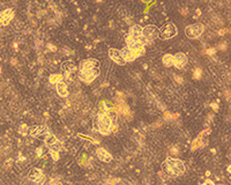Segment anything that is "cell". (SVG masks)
<instances>
[{
  "mask_svg": "<svg viewBox=\"0 0 231 185\" xmlns=\"http://www.w3.org/2000/svg\"><path fill=\"white\" fill-rule=\"evenodd\" d=\"M162 171L168 177H178L185 173V164L178 159L168 157L167 161L162 164Z\"/></svg>",
  "mask_w": 231,
  "mask_h": 185,
  "instance_id": "obj_1",
  "label": "cell"
},
{
  "mask_svg": "<svg viewBox=\"0 0 231 185\" xmlns=\"http://www.w3.org/2000/svg\"><path fill=\"white\" fill-rule=\"evenodd\" d=\"M94 126L95 129L97 127V131L101 133V134H103V135H106L111 129H112V121L111 119L109 118V116L106 115V112H101L98 116H97V118H95L94 120Z\"/></svg>",
  "mask_w": 231,
  "mask_h": 185,
  "instance_id": "obj_2",
  "label": "cell"
},
{
  "mask_svg": "<svg viewBox=\"0 0 231 185\" xmlns=\"http://www.w3.org/2000/svg\"><path fill=\"white\" fill-rule=\"evenodd\" d=\"M203 30H205V26L202 23H194V24L187 26L185 28V34H186L187 37L192 38V39H195V38H199L202 35Z\"/></svg>",
  "mask_w": 231,
  "mask_h": 185,
  "instance_id": "obj_3",
  "label": "cell"
},
{
  "mask_svg": "<svg viewBox=\"0 0 231 185\" xmlns=\"http://www.w3.org/2000/svg\"><path fill=\"white\" fill-rule=\"evenodd\" d=\"M177 34H178V31H177L176 26H175L173 23H167L164 27L161 28V30H159V36H158V37H159L161 39H170V38L175 37Z\"/></svg>",
  "mask_w": 231,
  "mask_h": 185,
  "instance_id": "obj_4",
  "label": "cell"
},
{
  "mask_svg": "<svg viewBox=\"0 0 231 185\" xmlns=\"http://www.w3.org/2000/svg\"><path fill=\"white\" fill-rule=\"evenodd\" d=\"M99 73H101L99 72V67H95V68L90 69V71H82V69H80L79 78H80V80H82L84 82L90 83V82H93L95 79L99 75Z\"/></svg>",
  "mask_w": 231,
  "mask_h": 185,
  "instance_id": "obj_5",
  "label": "cell"
},
{
  "mask_svg": "<svg viewBox=\"0 0 231 185\" xmlns=\"http://www.w3.org/2000/svg\"><path fill=\"white\" fill-rule=\"evenodd\" d=\"M142 36L147 39L148 42H151V41L156 39L158 36H159V30H158L157 27H155L153 24H149V26H146L143 28Z\"/></svg>",
  "mask_w": 231,
  "mask_h": 185,
  "instance_id": "obj_6",
  "label": "cell"
},
{
  "mask_svg": "<svg viewBox=\"0 0 231 185\" xmlns=\"http://www.w3.org/2000/svg\"><path fill=\"white\" fill-rule=\"evenodd\" d=\"M189 59H187V56L183 52H178L173 56V65L176 66L178 69H183L186 64H187Z\"/></svg>",
  "mask_w": 231,
  "mask_h": 185,
  "instance_id": "obj_7",
  "label": "cell"
},
{
  "mask_svg": "<svg viewBox=\"0 0 231 185\" xmlns=\"http://www.w3.org/2000/svg\"><path fill=\"white\" fill-rule=\"evenodd\" d=\"M109 57L111 58V60H112V61H115L116 64H118V65L124 66L125 64H126V61H125V60H124V58L121 57L120 51H119V50H117V49H113V48L109 49Z\"/></svg>",
  "mask_w": 231,
  "mask_h": 185,
  "instance_id": "obj_8",
  "label": "cell"
},
{
  "mask_svg": "<svg viewBox=\"0 0 231 185\" xmlns=\"http://www.w3.org/2000/svg\"><path fill=\"white\" fill-rule=\"evenodd\" d=\"M95 67H99V61L96 59H86L83 61H81L80 64V69L82 71H90Z\"/></svg>",
  "mask_w": 231,
  "mask_h": 185,
  "instance_id": "obj_9",
  "label": "cell"
},
{
  "mask_svg": "<svg viewBox=\"0 0 231 185\" xmlns=\"http://www.w3.org/2000/svg\"><path fill=\"white\" fill-rule=\"evenodd\" d=\"M14 14H15V12H14L13 8H7V10L1 12V24L2 26L10 24L12 19L14 18Z\"/></svg>",
  "mask_w": 231,
  "mask_h": 185,
  "instance_id": "obj_10",
  "label": "cell"
},
{
  "mask_svg": "<svg viewBox=\"0 0 231 185\" xmlns=\"http://www.w3.org/2000/svg\"><path fill=\"white\" fill-rule=\"evenodd\" d=\"M96 154H97V157L102 161V162H110L112 156L109 152H106V149L102 148V147H98L96 149Z\"/></svg>",
  "mask_w": 231,
  "mask_h": 185,
  "instance_id": "obj_11",
  "label": "cell"
},
{
  "mask_svg": "<svg viewBox=\"0 0 231 185\" xmlns=\"http://www.w3.org/2000/svg\"><path fill=\"white\" fill-rule=\"evenodd\" d=\"M142 33H143V28L140 24H133L129 28V36L133 37V38L139 39L142 36Z\"/></svg>",
  "mask_w": 231,
  "mask_h": 185,
  "instance_id": "obj_12",
  "label": "cell"
},
{
  "mask_svg": "<svg viewBox=\"0 0 231 185\" xmlns=\"http://www.w3.org/2000/svg\"><path fill=\"white\" fill-rule=\"evenodd\" d=\"M61 69L65 74H74L75 71H76V66L73 61L71 60H67V61H64L63 65H61Z\"/></svg>",
  "mask_w": 231,
  "mask_h": 185,
  "instance_id": "obj_13",
  "label": "cell"
},
{
  "mask_svg": "<svg viewBox=\"0 0 231 185\" xmlns=\"http://www.w3.org/2000/svg\"><path fill=\"white\" fill-rule=\"evenodd\" d=\"M120 53H121V57L124 58L125 61H133L134 59H137V56L135 53L129 49V48H124L123 50H120Z\"/></svg>",
  "mask_w": 231,
  "mask_h": 185,
  "instance_id": "obj_14",
  "label": "cell"
},
{
  "mask_svg": "<svg viewBox=\"0 0 231 185\" xmlns=\"http://www.w3.org/2000/svg\"><path fill=\"white\" fill-rule=\"evenodd\" d=\"M57 93L60 97H66L68 95V90H67V85L64 82V81H60L57 83Z\"/></svg>",
  "mask_w": 231,
  "mask_h": 185,
  "instance_id": "obj_15",
  "label": "cell"
},
{
  "mask_svg": "<svg viewBox=\"0 0 231 185\" xmlns=\"http://www.w3.org/2000/svg\"><path fill=\"white\" fill-rule=\"evenodd\" d=\"M43 176V173L41 169H38V168H32L30 169V171H29V174H28V178L32 181V182H35L36 179H38L39 177H42Z\"/></svg>",
  "mask_w": 231,
  "mask_h": 185,
  "instance_id": "obj_16",
  "label": "cell"
},
{
  "mask_svg": "<svg viewBox=\"0 0 231 185\" xmlns=\"http://www.w3.org/2000/svg\"><path fill=\"white\" fill-rule=\"evenodd\" d=\"M105 112H106V115L109 116V118L112 121V125L116 126V123H117V119H118V110L116 108H111V109L106 110Z\"/></svg>",
  "mask_w": 231,
  "mask_h": 185,
  "instance_id": "obj_17",
  "label": "cell"
},
{
  "mask_svg": "<svg viewBox=\"0 0 231 185\" xmlns=\"http://www.w3.org/2000/svg\"><path fill=\"white\" fill-rule=\"evenodd\" d=\"M162 63H163V65L165 66V67H171V66L173 65V56L170 55V53L164 55L163 58H162Z\"/></svg>",
  "mask_w": 231,
  "mask_h": 185,
  "instance_id": "obj_18",
  "label": "cell"
},
{
  "mask_svg": "<svg viewBox=\"0 0 231 185\" xmlns=\"http://www.w3.org/2000/svg\"><path fill=\"white\" fill-rule=\"evenodd\" d=\"M49 148H50V152H60V149H61V147H63V143L59 141L58 139H56L50 145V146H48Z\"/></svg>",
  "mask_w": 231,
  "mask_h": 185,
  "instance_id": "obj_19",
  "label": "cell"
},
{
  "mask_svg": "<svg viewBox=\"0 0 231 185\" xmlns=\"http://www.w3.org/2000/svg\"><path fill=\"white\" fill-rule=\"evenodd\" d=\"M29 134L34 138H38L39 137V125H34L31 127H29Z\"/></svg>",
  "mask_w": 231,
  "mask_h": 185,
  "instance_id": "obj_20",
  "label": "cell"
},
{
  "mask_svg": "<svg viewBox=\"0 0 231 185\" xmlns=\"http://www.w3.org/2000/svg\"><path fill=\"white\" fill-rule=\"evenodd\" d=\"M63 74H52L50 76V83H58L60 81H63Z\"/></svg>",
  "mask_w": 231,
  "mask_h": 185,
  "instance_id": "obj_21",
  "label": "cell"
},
{
  "mask_svg": "<svg viewBox=\"0 0 231 185\" xmlns=\"http://www.w3.org/2000/svg\"><path fill=\"white\" fill-rule=\"evenodd\" d=\"M19 133L22 134V135H27L29 133V127L26 124H22V125H20V127H19Z\"/></svg>",
  "mask_w": 231,
  "mask_h": 185,
  "instance_id": "obj_22",
  "label": "cell"
},
{
  "mask_svg": "<svg viewBox=\"0 0 231 185\" xmlns=\"http://www.w3.org/2000/svg\"><path fill=\"white\" fill-rule=\"evenodd\" d=\"M118 13H119V15H120V16H123L124 19H125V18H127V12H126V10H125L124 7H119Z\"/></svg>",
  "mask_w": 231,
  "mask_h": 185,
  "instance_id": "obj_23",
  "label": "cell"
},
{
  "mask_svg": "<svg viewBox=\"0 0 231 185\" xmlns=\"http://www.w3.org/2000/svg\"><path fill=\"white\" fill-rule=\"evenodd\" d=\"M201 78V69L200 68H197L194 71V79H200Z\"/></svg>",
  "mask_w": 231,
  "mask_h": 185,
  "instance_id": "obj_24",
  "label": "cell"
},
{
  "mask_svg": "<svg viewBox=\"0 0 231 185\" xmlns=\"http://www.w3.org/2000/svg\"><path fill=\"white\" fill-rule=\"evenodd\" d=\"M145 53V46H142L141 49H139L137 52H135V56H137V57H140V56H142Z\"/></svg>",
  "mask_w": 231,
  "mask_h": 185,
  "instance_id": "obj_25",
  "label": "cell"
},
{
  "mask_svg": "<svg viewBox=\"0 0 231 185\" xmlns=\"http://www.w3.org/2000/svg\"><path fill=\"white\" fill-rule=\"evenodd\" d=\"M44 182H45V176H44V175H43L42 177H39L38 179H36V181H35V183H36V184H43Z\"/></svg>",
  "mask_w": 231,
  "mask_h": 185,
  "instance_id": "obj_26",
  "label": "cell"
},
{
  "mask_svg": "<svg viewBox=\"0 0 231 185\" xmlns=\"http://www.w3.org/2000/svg\"><path fill=\"white\" fill-rule=\"evenodd\" d=\"M51 156H52V159L54 161H58L59 160V154H58V152H51Z\"/></svg>",
  "mask_w": 231,
  "mask_h": 185,
  "instance_id": "obj_27",
  "label": "cell"
},
{
  "mask_svg": "<svg viewBox=\"0 0 231 185\" xmlns=\"http://www.w3.org/2000/svg\"><path fill=\"white\" fill-rule=\"evenodd\" d=\"M207 55H209V56H214L215 53H216V49H208L207 51Z\"/></svg>",
  "mask_w": 231,
  "mask_h": 185,
  "instance_id": "obj_28",
  "label": "cell"
},
{
  "mask_svg": "<svg viewBox=\"0 0 231 185\" xmlns=\"http://www.w3.org/2000/svg\"><path fill=\"white\" fill-rule=\"evenodd\" d=\"M48 49L51 50V51H57V48H56L53 44H50V43L48 44Z\"/></svg>",
  "mask_w": 231,
  "mask_h": 185,
  "instance_id": "obj_29",
  "label": "cell"
},
{
  "mask_svg": "<svg viewBox=\"0 0 231 185\" xmlns=\"http://www.w3.org/2000/svg\"><path fill=\"white\" fill-rule=\"evenodd\" d=\"M227 48V42H223V43H221L220 45H219V49L220 50H224Z\"/></svg>",
  "mask_w": 231,
  "mask_h": 185,
  "instance_id": "obj_30",
  "label": "cell"
},
{
  "mask_svg": "<svg viewBox=\"0 0 231 185\" xmlns=\"http://www.w3.org/2000/svg\"><path fill=\"white\" fill-rule=\"evenodd\" d=\"M210 107L215 110V111H217V110H219V105H217L216 103H211V104H210Z\"/></svg>",
  "mask_w": 231,
  "mask_h": 185,
  "instance_id": "obj_31",
  "label": "cell"
},
{
  "mask_svg": "<svg viewBox=\"0 0 231 185\" xmlns=\"http://www.w3.org/2000/svg\"><path fill=\"white\" fill-rule=\"evenodd\" d=\"M175 79L178 81L179 83H183V78H179V76H177V75H175Z\"/></svg>",
  "mask_w": 231,
  "mask_h": 185,
  "instance_id": "obj_32",
  "label": "cell"
},
{
  "mask_svg": "<svg viewBox=\"0 0 231 185\" xmlns=\"http://www.w3.org/2000/svg\"><path fill=\"white\" fill-rule=\"evenodd\" d=\"M203 184H210V185H214L215 183L213 182V181H210V179H207V181H205V183Z\"/></svg>",
  "mask_w": 231,
  "mask_h": 185,
  "instance_id": "obj_33",
  "label": "cell"
},
{
  "mask_svg": "<svg viewBox=\"0 0 231 185\" xmlns=\"http://www.w3.org/2000/svg\"><path fill=\"white\" fill-rule=\"evenodd\" d=\"M37 154H38V156H41L43 154V149H42V147H39L38 149H37Z\"/></svg>",
  "mask_w": 231,
  "mask_h": 185,
  "instance_id": "obj_34",
  "label": "cell"
},
{
  "mask_svg": "<svg viewBox=\"0 0 231 185\" xmlns=\"http://www.w3.org/2000/svg\"><path fill=\"white\" fill-rule=\"evenodd\" d=\"M64 52H65L66 55L68 56L69 53H71V50H68V49H64Z\"/></svg>",
  "mask_w": 231,
  "mask_h": 185,
  "instance_id": "obj_35",
  "label": "cell"
},
{
  "mask_svg": "<svg viewBox=\"0 0 231 185\" xmlns=\"http://www.w3.org/2000/svg\"><path fill=\"white\" fill-rule=\"evenodd\" d=\"M181 14H183V15H186V14H187V10H186V8H183V10H181Z\"/></svg>",
  "mask_w": 231,
  "mask_h": 185,
  "instance_id": "obj_36",
  "label": "cell"
},
{
  "mask_svg": "<svg viewBox=\"0 0 231 185\" xmlns=\"http://www.w3.org/2000/svg\"><path fill=\"white\" fill-rule=\"evenodd\" d=\"M171 152L173 153V154H177V153H178V149H176V148H171Z\"/></svg>",
  "mask_w": 231,
  "mask_h": 185,
  "instance_id": "obj_37",
  "label": "cell"
},
{
  "mask_svg": "<svg viewBox=\"0 0 231 185\" xmlns=\"http://www.w3.org/2000/svg\"><path fill=\"white\" fill-rule=\"evenodd\" d=\"M11 61H12V64H13V65H15V64L18 63V61H16V59H12Z\"/></svg>",
  "mask_w": 231,
  "mask_h": 185,
  "instance_id": "obj_38",
  "label": "cell"
},
{
  "mask_svg": "<svg viewBox=\"0 0 231 185\" xmlns=\"http://www.w3.org/2000/svg\"><path fill=\"white\" fill-rule=\"evenodd\" d=\"M219 35H220V36H223V35H224V30H220V31H219Z\"/></svg>",
  "mask_w": 231,
  "mask_h": 185,
  "instance_id": "obj_39",
  "label": "cell"
},
{
  "mask_svg": "<svg viewBox=\"0 0 231 185\" xmlns=\"http://www.w3.org/2000/svg\"><path fill=\"white\" fill-rule=\"evenodd\" d=\"M197 14L200 15V14H201V11H200V10H197Z\"/></svg>",
  "mask_w": 231,
  "mask_h": 185,
  "instance_id": "obj_40",
  "label": "cell"
}]
</instances>
